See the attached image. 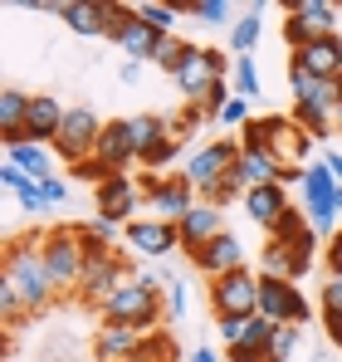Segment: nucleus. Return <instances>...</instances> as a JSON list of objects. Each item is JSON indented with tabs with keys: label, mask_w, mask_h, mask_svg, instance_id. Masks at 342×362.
Listing matches in <instances>:
<instances>
[{
	"label": "nucleus",
	"mask_w": 342,
	"mask_h": 362,
	"mask_svg": "<svg viewBox=\"0 0 342 362\" xmlns=\"http://www.w3.org/2000/svg\"><path fill=\"white\" fill-rule=\"evenodd\" d=\"M0 186H5L10 196H20V191L30 186V177H25V172H20L15 162H0Z\"/></svg>",
	"instance_id": "nucleus-44"
},
{
	"label": "nucleus",
	"mask_w": 342,
	"mask_h": 362,
	"mask_svg": "<svg viewBox=\"0 0 342 362\" xmlns=\"http://www.w3.org/2000/svg\"><path fill=\"white\" fill-rule=\"evenodd\" d=\"M230 69H235V64H230L225 49H206V45H191V49H186V59H181V69H176L171 78H176V88H181V93L191 98V108H196V103H201V98H206V93L216 88V83H225Z\"/></svg>",
	"instance_id": "nucleus-6"
},
{
	"label": "nucleus",
	"mask_w": 342,
	"mask_h": 362,
	"mask_svg": "<svg viewBox=\"0 0 342 362\" xmlns=\"http://www.w3.org/2000/svg\"><path fill=\"white\" fill-rule=\"evenodd\" d=\"M59 20L73 35H108L113 30V5H103V0H64Z\"/></svg>",
	"instance_id": "nucleus-24"
},
{
	"label": "nucleus",
	"mask_w": 342,
	"mask_h": 362,
	"mask_svg": "<svg viewBox=\"0 0 342 362\" xmlns=\"http://www.w3.org/2000/svg\"><path fill=\"white\" fill-rule=\"evenodd\" d=\"M308 230H313V226H308V216H303V211L293 206V211H288L284 221H279V226L269 230V240H284V245H293V240H303Z\"/></svg>",
	"instance_id": "nucleus-36"
},
{
	"label": "nucleus",
	"mask_w": 342,
	"mask_h": 362,
	"mask_svg": "<svg viewBox=\"0 0 342 362\" xmlns=\"http://www.w3.org/2000/svg\"><path fill=\"white\" fill-rule=\"evenodd\" d=\"M259 35H264V5L254 0V5L230 25V49H235V54H249V49L259 45Z\"/></svg>",
	"instance_id": "nucleus-30"
},
{
	"label": "nucleus",
	"mask_w": 342,
	"mask_h": 362,
	"mask_svg": "<svg viewBox=\"0 0 342 362\" xmlns=\"http://www.w3.org/2000/svg\"><path fill=\"white\" fill-rule=\"evenodd\" d=\"M122 240H127L132 255L152 259V255H176L181 250V230L171 221H157V216H137V221L122 226Z\"/></svg>",
	"instance_id": "nucleus-12"
},
{
	"label": "nucleus",
	"mask_w": 342,
	"mask_h": 362,
	"mask_svg": "<svg viewBox=\"0 0 342 362\" xmlns=\"http://www.w3.org/2000/svg\"><path fill=\"white\" fill-rule=\"evenodd\" d=\"M137 15H142V25H152L157 35H176V25H181V5H152V0H142Z\"/></svg>",
	"instance_id": "nucleus-33"
},
{
	"label": "nucleus",
	"mask_w": 342,
	"mask_h": 362,
	"mask_svg": "<svg viewBox=\"0 0 342 362\" xmlns=\"http://www.w3.org/2000/svg\"><path fill=\"white\" fill-rule=\"evenodd\" d=\"M108 40H113L127 59H137V64H147V59H152V49H157V30L142 25L137 5H113V30H108Z\"/></svg>",
	"instance_id": "nucleus-11"
},
{
	"label": "nucleus",
	"mask_w": 342,
	"mask_h": 362,
	"mask_svg": "<svg viewBox=\"0 0 342 362\" xmlns=\"http://www.w3.org/2000/svg\"><path fill=\"white\" fill-rule=\"evenodd\" d=\"M186 362H220V358H216L211 348H191V358H186Z\"/></svg>",
	"instance_id": "nucleus-51"
},
{
	"label": "nucleus",
	"mask_w": 342,
	"mask_h": 362,
	"mask_svg": "<svg viewBox=\"0 0 342 362\" xmlns=\"http://www.w3.org/2000/svg\"><path fill=\"white\" fill-rule=\"evenodd\" d=\"M323 328H328V338L342 348V318H338V313H323Z\"/></svg>",
	"instance_id": "nucleus-49"
},
{
	"label": "nucleus",
	"mask_w": 342,
	"mask_h": 362,
	"mask_svg": "<svg viewBox=\"0 0 342 362\" xmlns=\"http://www.w3.org/2000/svg\"><path fill=\"white\" fill-rule=\"evenodd\" d=\"M122 279H132V269L117 259L113 250H108V255H88V269H83V279H78V299L93 303V308H103L108 294H113Z\"/></svg>",
	"instance_id": "nucleus-13"
},
{
	"label": "nucleus",
	"mask_w": 342,
	"mask_h": 362,
	"mask_svg": "<svg viewBox=\"0 0 342 362\" xmlns=\"http://www.w3.org/2000/svg\"><path fill=\"white\" fill-rule=\"evenodd\" d=\"M293 64L308 69L313 78H342V40L338 35H318L293 54Z\"/></svg>",
	"instance_id": "nucleus-23"
},
{
	"label": "nucleus",
	"mask_w": 342,
	"mask_h": 362,
	"mask_svg": "<svg viewBox=\"0 0 342 362\" xmlns=\"http://www.w3.org/2000/svg\"><path fill=\"white\" fill-rule=\"evenodd\" d=\"M5 279L15 284V294L25 303V313H45L54 303V279H49V264H45V245L35 240H10L5 250Z\"/></svg>",
	"instance_id": "nucleus-2"
},
{
	"label": "nucleus",
	"mask_w": 342,
	"mask_h": 362,
	"mask_svg": "<svg viewBox=\"0 0 342 362\" xmlns=\"http://www.w3.org/2000/svg\"><path fill=\"white\" fill-rule=\"evenodd\" d=\"M137 201H142V181H132L127 172H117L98 186V216H113L117 226L122 221H137L132 211H137Z\"/></svg>",
	"instance_id": "nucleus-18"
},
{
	"label": "nucleus",
	"mask_w": 342,
	"mask_h": 362,
	"mask_svg": "<svg viewBox=\"0 0 342 362\" xmlns=\"http://www.w3.org/2000/svg\"><path fill=\"white\" fill-rule=\"evenodd\" d=\"M328 269H333V274H342V230L333 235V245H328Z\"/></svg>",
	"instance_id": "nucleus-48"
},
{
	"label": "nucleus",
	"mask_w": 342,
	"mask_h": 362,
	"mask_svg": "<svg viewBox=\"0 0 342 362\" xmlns=\"http://www.w3.org/2000/svg\"><path fill=\"white\" fill-rule=\"evenodd\" d=\"M181 230V250H201V245H211L216 235H225V216H220V206H211V201H196L191 206V216L176 226Z\"/></svg>",
	"instance_id": "nucleus-21"
},
{
	"label": "nucleus",
	"mask_w": 342,
	"mask_h": 362,
	"mask_svg": "<svg viewBox=\"0 0 342 362\" xmlns=\"http://www.w3.org/2000/svg\"><path fill=\"white\" fill-rule=\"evenodd\" d=\"M5 162H15L30 181L54 177V147L49 142H15V147H5Z\"/></svg>",
	"instance_id": "nucleus-27"
},
{
	"label": "nucleus",
	"mask_w": 342,
	"mask_h": 362,
	"mask_svg": "<svg viewBox=\"0 0 342 362\" xmlns=\"http://www.w3.org/2000/svg\"><path fill=\"white\" fill-rule=\"evenodd\" d=\"M288 211H293V201H288L284 181H274V186H249V191H244V216H249L254 226H264V230H274Z\"/></svg>",
	"instance_id": "nucleus-17"
},
{
	"label": "nucleus",
	"mask_w": 342,
	"mask_h": 362,
	"mask_svg": "<svg viewBox=\"0 0 342 362\" xmlns=\"http://www.w3.org/2000/svg\"><path fill=\"white\" fill-rule=\"evenodd\" d=\"M137 353H147V333L122 328V323H103L93 333V358L98 362H132Z\"/></svg>",
	"instance_id": "nucleus-16"
},
{
	"label": "nucleus",
	"mask_w": 342,
	"mask_h": 362,
	"mask_svg": "<svg viewBox=\"0 0 342 362\" xmlns=\"http://www.w3.org/2000/svg\"><path fill=\"white\" fill-rule=\"evenodd\" d=\"M40 186L49 191V201H54V206H64V201H69V181H64V177H49V181H40Z\"/></svg>",
	"instance_id": "nucleus-47"
},
{
	"label": "nucleus",
	"mask_w": 342,
	"mask_h": 362,
	"mask_svg": "<svg viewBox=\"0 0 342 362\" xmlns=\"http://www.w3.org/2000/svg\"><path fill=\"white\" fill-rule=\"evenodd\" d=\"M259 269H264V279H288V284H298L308 274V264L298 259V250L284 240H269L259 250Z\"/></svg>",
	"instance_id": "nucleus-26"
},
{
	"label": "nucleus",
	"mask_w": 342,
	"mask_h": 362,
	"mask_svg": "<svg viewBox=\"0 0 342 362\" xmlns=\"http://www.w3.org/2000/svg\"><path fill=\"white\" fill-rule=\"evenodd\" d=\"M69 118V108L59 103L54 93H35L30 98V118H25V142H59V127Z\"/></svg>",
	"instance_id": "nucleus-20"
},
{
	"label": "nucleus",
	"mask_w": 342,
	"mask_h": 362,
	"mask_svg": "<svg viewBox=\"0 0 342 362\" xmlns=\"http://www.w3.org/2000/svg\"><path fill=\"white\" fill-rule=\"evenodd\" d=\"M284 40H288V49H293V54H298V49H303V45L313 40V30H308V25H303V20L293 15V10H288V20H284Z\"/></svg>",
	"instance_id": "nucleus-42"
},
{
	"label": "nucleus",
	"mask_w": 342,
	"mask_h": 362,
	"mask_svg": "<svg viewBox=\"0 0 342 362\" xmlns=\"http://www.w3.org/2000/svg\"><path fill=\"white\" fill-rule=\"evenodd\" d=\"M288 83H293V122L318 142L338 127L342 108V78H313L308 69L288 64Z\"/></svg>",
	"instance_id": "nucleus-1"
},
{
	"label": "nucleus",
	"mask_w": 342,
	"mask_h": 362,
	"mask_svg": "<svg viewBox=\"0 0 342 362\" xmlns=\"http://www.w3.org/2000/svg\"><path fill=\"white\" fill-rule=\"evenodd\" d=\"M249 328H254V313H249V318H220V338H225V348H240V343L249 338Z\"/></svg>",
	"instance_id": "nucleus-41"
},
{
	"label": "nucleus",
	"mask_w": 342,
	"mask_h": 362,
	"mask_svg": "<svg viewBox=\"0 0 342 362\" xmlns=\"http://www.w3.org/2000/svg\"><path fill=\"white\" fill-rule=\"evenodd\" d=\"M216 122H220V127H244V122H249V98L230 93V98H225V108L216 113Z\"/></svg>",
	"instance_id": "nucleus-39"
},
{
	"label": "nucleus",
	"mask_w": 342,
	"mask_h": 362,
	"mask_svg": "<svg viewBox=\"0 0 342 362\" xmlns=\"http://www.w3.org/2000/svg\"><path fill=\"white\" fill-rule=\"evenodd\" d=\"M186 49H191V45H186V40H181V35H157V49H152V69H167V74H176V69H181V59H186Z\"/></svg>",
	"instance_id": "nucleus-32"
},
{
	"label": "nucleus",
	"mask_w": 342,
	"mask_h": 362,
	"mask_svg": "<svg viewBox=\"0 0 342 362\" xmlns=\"http://www.w3.org/2000/svg\"><path fill=\"white\" fill-rule=\"evenodd\" d=\"M235 177L244 181V191H249V186H274V181H284V162H279L269 147H240Z\"/></svg>",
	"instance_id": "nucleus-25"
},
{
	"label": "nucleus",
	"mask_w": 342,
	"mask_h": 362,
	"mask_svg": "<svg viewBox=\"0 0 342 362\" xmlns=\"http://www.w3.org/2000/svg\"><path fill=\"white\" fill-rule=\"evenodd\" d=\"M15 201H20V211H25V216H49V211H54V201H49V191H45L40 181H30Z\"/></svg>",
	"instance_id": "nucleus-37"
},
{
	"label": "nucleus",
	"mask_w": 342,
	"mask_h": 362,
	"mask_svg": "<svg viewBox=\"0 0 342 362\" xmlns=\"http://www.w3.org/2000/svg\"><path fill=\"white\" fill-rule=\"evenodd\" d=\"M98 137H103V118H98L93 108L73 103V108H69V118H64V127H59L54 152L64 157V162H73V167H78V162H88V157H93Z\"/></svg>",
	"instance_id": "nucleus-9"
},
{
	"label": "nucleus",
	"mask_w": 342,
	"mask_h": 362,
	"mask_svg": "<svg viewBox=\"0 0 342 362\" xmlns=\"http://www.w3.org/2000/svg\"><path fill=\"white\" fill-rule=\"evenodd\" d=\"M93 162H103L108 172H127L132 162H137V147H132V132H127V118H113L103 122V137H98V147H93Z\"/></svg>",
	"instance_id": "nucleus-19"
},
{
	"label": "nucleus",
	"mask_w": 342,
	"mask_h": 362,
	"mask_svg": "<svg viewBox=\"0 0 342 362\" xmlns=\"http://www.w3.org/2000/svg\"><path fill=\"white\" fill-rule=\"evenodd\" d=\"M288 10L313 30V40H318V35H338V10H333L328 0H293Z\"/></svg>",
	"instance_id": "nucleus-31"
},
{
	"label": "nucleus",
	"mask_w": 342,
	"mask_h": 362,
	"mask_svg": "<svg viewBox=\"0 0 342 362\" xmlns=\"http://www.w3.org/2000/svg\"><path fill=\"white\" fill-rule=\"evenodd\" d=\"M318 303H323V313H338V318H342V274H328V284H323Z\"/></svg>",
	"instance_id": "nucleus-43"
},
{
	"label": "nucleus",
	"mask_w": 342,
	"mask_h": 362,
	"mask_svg": "<svg viewBox=\"0 0 342 362\" xmlns=\"http://www.w3.org/2000/svg\"><path fill=\"white\" fill-rule=\"evenodd\" d=\"M191 206H196V186H191L186 177H167L152 196H147V216L171 221V226H181V221L191 216Z\"/></svg>",
	"instance_id": "nucleus-15"
},
{
	"label": "nucleus",
	"mask_w": 342,
	"mask_h": 362,
	"mask_svg": "<svg viewBox=\"0 0 342 362\" xmlns=\"http://www.w3.org/2000/svg\"><path fill=\"white\" fill-rule=\"evenodd\" d=\"M230 78H235V93H240V98H259V69H254L249 54H240V59H235Z\"/></svg>",
	"instance_id": "nucleus-34"
},
{
	"label": "nucleus",
	"mask_w": 342,
	"mask_h": 362,
	"mask_svg": "<svg viewBox=\"0 0 342 362\" xmlns=\"http://www.w3.org/2000/svg\"><path fill=\"white\" fill-rule=\"evenodd\" d=\"M45 245V264H49V279H54V289H78V279H83V269H88V250L78 240V230H49V235H40Z\"/></svg>",
	"instance_id": "nucleus-7"
},
{
	"label": "nucleus",
	"mask_w": 342,
	"mask_h": 362,
	"mask_svg": "<svg viewBox=\"0 0 342 362\" xmlns=\"http://www.w3.org/2000/svg\"><path fill=\"white\" fill-rule=\"evenodd\" d=\"M167 313L171 318H186V284L181 279H171V289H167Z\"/></svg>",
	"instance_id": "nucleus-46"
},
{
	"label": "nucleus",
	"mask_w": 342,
	"mask_h": 362,
	"mask_svg": "<svg viewBox=\"0 0 342 362\" xmlns=\"http://www.w3.org/2000/svg\"><path fill=\"white\" fill-rule=\"evenodd\" d=\"M98 313H103V323H122V328L147 333V328L162 323V313H167V294L152 289V284H142V279L132 274V279H122L113 294H108V303H103Z\"/></svg>",
	"instance_id": "nucleus-3"
},
{
	"label": "nucleus",
	"mask_w": 342,
	"mask_h": 362,
	"mask_svg": "<svg viewBox=\"0 0 342 362\" xmlns=\"http://www.w3.org/2000/svg\"><path fill=\"white\" fill-rule=\"evenodd\" d=\"M186 10H191V20H201V25H230V20H235L230 0H191Z\"/></svg>",
	"instance_id": "nucleus-35"
},
{
	"label": "nucleus",
	"mask_w": 342,
	"mask_h": 362,
	"mask_svg": "<svg viewBox=\"0 0 342 362\" xmlns=\"http://www.w3.org/2000/svg\"><path fill=\"white\" fill-rule=\"evenodd\" d=\"M235 167H240V142H230V137H216V142H206V147H196V152H186V167H181V177L196 186V196L206 201L216 186L225 177H235Z\"/></svg>",
	"instance_id": "nucleus-5"
},
{
	"label": "nucleus",
	"mask_w": 342,
	"mask_h": 362,
	"mask_svg": "<svg viewBox=\"0 0 342 362\" xmlns=\"http://www.w3.org/2000/svg\"><path fill=\"white\" fill-rule=\"evenodd\" d=\"M338 132H342V108H338Z\"/></svg>",
	"instance_id": "nucleus-53"
},
{
	"label": "nucleus",
	"mask_w": 342,
	"mask_h": 362,
	"mask_svg": "<svg viewBox=\"0 0 342 362\" xmlns=\"http://www.w3.org/2000/svg\"><path fill=\"white\" fill-rule=\"evenodd\" d=\"M132 362H176V348L167 338H157V343H147V353H137Z\"/></svg>",
	"instance_id": "nucleus-45"
},
{
	"label": "nucleus",
	"mask_w": 342,
	"mask_h": 362,
	"mask_svg": "<svg viewBox=\"0 0 342 362\" xmlns=\"http://www.w3.org/2000/svg\"><path fill=\"white\" fill-rule=\"evenodd\" d=\"M259 284H264V274H254L249 264L235 274H220V279H211V308L220 318H249V313H259Z\"/></svg>",
	"instance_id": "nucleus-8"
},
{
	"label": "nucleus",
	"mask_w": 342,
	"mask_h": 362,
	"mask_svg": "<svg viewBox=\"0 0 342 362\" xmlns=\"http://www.w3.org/2000/svg\"><path fill=\"white\" fill-rule=\"evenodd\" d=\"M269 132H274V118H249L240 127V147H269Z\"/></svg>",
	"instance_id": "nucleus-38"
},
{
	"label": "nucleus",
	"mask_w": 342,
	"mask_h": 362,
	"mask_svg": "<svg viewBox=\"0 0 342 362\" xmlns=\"http://www.w3.org/2000/svg\"><path fill=\"white\" fill-rule=\"evenodd\" d=\"M259 318H269L274 328H303L308 323V299L288 279H264L259 284Z\"/></svg>",
	"instance_id": "nucleus-10"
},
{
	"label": "nucleus",
	"mask_w": 342,
	"mask_h": 362,
	"mask_svg": "<svg viewBox=\"0 0 342 362\" xmlns=\"http://www.w3.org/2000/svg\"><path fill=\"white\" fill-rule=\"evenodd\" d=\"M323 162H328V167H333V177H338V186H342V152H328V157H323Z\"/></svg>",
	"instance_id": "nucleus-52"
},
{
	"label": "nucleus",
	"mask_w": 342,
	"mask_h": 362,
	"mask_svg": "<svg viewBox=\"0 0 342 362\" xmlns=\"http://www.w3.org/2000/svg\"><path fill=\"white\" fill-rule=\"evenodd\" d=\"M0 313H5V323H10V328H15V323L25 318V303H20V294H15V284H10L5 274H0Z\"/></svg>",
	"instance_id": "nucleus-40"
},
{
	"label": "nucleus",
	"mask_w": 342,
	"mask_h": 362,
	"mask_svg": "<svg viewBox=\"0 0 342 362\" xmlns=\"http://www.w3.org/2000/svg\"><path fill=\"white\" fill-rule=\"evenodd\" d=\"M117 78H122V83H137V78H142V64H137V59H127V64H122V74H117Z\"/></svg>",
	"instance_id": "nucleus-50"
},
{
	"label": "nucleus",
	"mask_w": 342,
	"mask_h": 362,
	"mask_svg": "<svg viewBox=\"0 0 342 362\" xmlns=\"http://www.w3.org/2000/svg\"><path fill=\"white\" fill-rule=\"evenodd\" d=\"M25 118H30V93L5 88L0 93V132H5V147L25 142Z\"/></svg>",
	"instance_id": "nucleus-28"
},
{
	"label": "nucleus",
	"mask_w": 342,
	"mask_h": 362,
	"mask_svg": "<svg viewBox=\"0 0 342 362\" xmlns=\"http://www.w3.org/2000/svg\"><path fill=\"white\" fill-rule=\"evenodd\" d=\"M308 132L298 127L293 118H274V132H269V152L284 162V172H303L308 167Z\"/></svg>",
	"instance_id": "nucleus-22"
},
{
	"label": "nucleus",
	"mask_w": 342,
	"mask_h": 362,
	"mask_svg": "<svg viewBox=\"0 0 342 362\" xmlns=\"http://www.w3.org/2000/svg\"><path fill=\"white\" fill-rule=\"evenodd\" d=\"M191 259H196V269H201L206 279H220V274H235V269H244V259H249V255H244V240L225 230V235H216L211 245H201Z\"/></svg>",
	"instance_id": "nucleus-14"
},
{
	"label": "nucleus",
	"mask_w": 342,
	"mask_h": 362,
	"mask_svg": "<svg viewBox=\"0 0 342 362\" xmlns=\"http://www.w3.org/2000/svg\"><path fill=\"white\" fill-rule=\"evenodd\" d=\"M127 132H132V147H137V162H147L162 142H167V122L157 118V113H137V118H127Z\"/></svg>",
	"instance_id": "nucleus-29"
},
{
	"label": "nucleus",
	"mask_w": 342,
	"mask_h": 362,
	"mask_svg": "<svg viewBox=\"0 0 342 362\" xmlns=\"http://www.w3.org/2000/svg\"><path fill=\"white\" fill-rule=\"evenodd\" d=\"M303 216L313 226V235H338L342 216V186L328 162H308L303 167Z\"/></svg>",
	"instance_id": "nucleus-4"
}]
</instances>
